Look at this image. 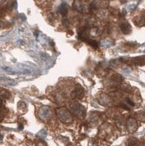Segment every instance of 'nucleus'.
<instances>
[{"mask_svg":"<svg viewBox=\"0 0 145 146\" xmlns=\"http://www.w3.org/2000/svg\"><path fill=\"white\" fill-rule=\"evenodd\" d=\"M138 143L136 139H130L128 142V146H138Z\"/></svg>","mask_w":145,"mask_h":146,"instance_id":"4","label":"nucleus"},{"mask_svg":"<svg viewBox=\"0 0 145 146\" xmlns=\"http://www.w3.org/2000/svg\"><path fill=\"white\" fill-rule=\"evenodd\" d=\"M132 62H134V64H145V56L136 57V58L132 60Z\"/></svg>","mask_w":145,"mask_h":146,"instance_id":"2","label":"nucleus"},{"mask_svg":"<svg viewBox=\"0 0 145 146\" xmlns=\"http://www.w3.org/2000/svg\"><path fill=\"white\" fill-rule=\"evenodd\" d=\"M4 119V114L2 113V112L0 111V122L2 121V120Z\"/></svg>","mask_w":145,"mask_h":146,"instance_id":"7","label":"nucleus"},{"mask_svg":"<svg viewBox=\"0 0 145 146\" xmlns=\"http://www.w3.org/2000/svg\"><path fill=\"white\" fill-rule=\"evenodd\" d=\"M2 107H3V101L0 99V109H2Z\"/></svg>","mask_w":145,"mask_h":146,"instance_id":"8","label":"nucleus"},{"mask_svg":"<svg viewBox=\"0 0 145 146\" xmlns=\"http://www.w3.org/2000/svg\"><path fill=\"white\" fill-rule=\"evenodd\" d=\"M126 101H127V102L128 103V104H130V105H131V106H134V102H133L130 101V99H129V98H126Z\"/></svg>","mask_w":145,"mask_h":146,"instance_id":"6","label":"nucleus"},{"mask_svg":"<svg viewBox=\"0 0 145 146\" xmlns=\"http://www.w3.org/2000/svg\"><path fill=\"white\" fill-rule=\"evenodd\" d=\"M0 96L5 99H8L10 96V92L5 88H0Z\"/></svg>","mask_w":145,"mask_h":146,"instance_id":"3","label":"nucleus"},{"mask_svg":"<svg viewBox=\"0 0 145 146\" xmlns=\"http://www.w3.org/2000/svg\"><path fill=\"white\" fill-rule=\"evenodd\" d=\"M121 31L125 35L130 34L131 32V27L128 23H122L121 25Z\"/></svg>","mask_w":145,"mask_h":146,"instance_id":"1","label":"nucleus"},{"mask_svg":"<svg viewBox=\"0 0 145 146\" xmlns=\"http://www.w3.org/2000/svg\"><path fill=\"white\" fill-rule=\"evenodd\" d=\"M61 13L63 15H66V8L64 5H61Z\"/></svg>","mask_w":145,"mask_h":146,"instance_id":"5","label":"nucleus"}]
</instances>
